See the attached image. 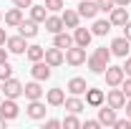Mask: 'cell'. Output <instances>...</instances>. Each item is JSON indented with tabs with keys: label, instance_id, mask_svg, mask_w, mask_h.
I'll return each instance as SVG.
<instances>
[{
	"label": "cell",
	"instance_id": "6da1fadb",
	"mask_svg": "<svg viewBox=\"0 0 131 129\" xmlns=\"http://www.w3.org/2000/svg\"><path fill=\"white\" fill-rule=\"evenodd\" d=\"M86 63H88V68H91V73L103 76V71L108 68V63H111V48H106V46L96 48L88 58H86Z\"/></svg>",
	"mask_w": 131,
	"mask_h": 129
},
{
	"label": "cell",
	"instance_id": "7a4b0ae2",
	"mask_svg": "<svg viewBox=\"0 0 131 129\" xmlns=\"http://www.w3.org/2000/svg\"><path fill=\"white\" fill-rule=\"evenodd\" d=\"M66 63L68 66H83L86 63V48L83 46H71V48H66Z\"/></svg>",
	"mask_w": 131,
	"mask_h": 129
},
{
	"label": "cell",
	"instance_id": "3957f363",
	"mask_svg": "<svg viewBox=\"0 0 131 129\" xmlns=\"http://www.w3.org/2000/svg\"><path fill=\"white\" fill-rule=\"evenodd\" d=\"M43 61L50 66V68H58V66L66 63V53L58 46H53V48H46V53H43Z\"/></svg>",
	"mask_w": 131,
	"mask_h": 129
},
{
	"label": "cell",
	"instance_id": "277c9868",
	"mask_svg": "<svg viewBox=\"0 0 131 129\" xmlns=\"http://www.w3.org/2000/svg\"><path fill=\"white\" fill-rule=\"evenodd\" d=\"M106 104L111 106V109H124L126 106V96H124V91H121V86H111V91L106 94Z\"/></svg>",
	"mask_w": 131,
	"mask_h": 129
},
{
	"label": "cell",
	"instance_id": "5b68a950",
	"mask_svg": "<svg viewBox=\"0 0 131 129\" xmlns=\"http://www.w3.org/2000/svg\"><path fill=\"white\" fill-rule=\"evenodd\" d=\"M18 114H20V106L15 104V99H3L0 101V116H5L8 122H13V119H18Z\"/></svg>",
	"mask_w": 131,
	"mask_h": 129
},
{
	"label": "cell",
	"instance_id": "8992f818",
	"mask_svg": "<svg viewBox=\"0 0 131 129\" xmlns=\"http://www.w3.org/2000/svg\"><path fill=\"white\" fill-rule=\"evenodd\" d=\"M103 76H106V86H121V81L126 79L124 68H121V66H111V63L103 71Z\"/></svg>",
	"mask_w": 131,
	"mask_h": 129
},
{
	"label": "cell",
	"instance_id": "52a82bcc",
	"mask_svg": "<svg viewBox=\"0 0 131 129\" xmlns=\"http://www.w3.org/2000/svg\"><path fill=\"white\" fill-rule=\"evenodd\" d=\"M3 94H5L8 99L23 96V84H20L18 79H13V76H10V79H5V81H3Z\"/></svg>",
	"mask_w": 131,
	"mask_h": 129
},
{
	"label": "cell",
	"instance_id": "ba28073f",
	"mask_svg": "<svg viewBox=\"0 0 131 129\" xmlns=\"http://www.w3.org/2000/svg\"><path fill=\"white\" fill-rule=\"evenodd\" d=\"M129 48H131V41L126 38V35H121V38H114V41H111V56L126 58V56H129Z\"/></svg>",
	"mask_w": 131,
	"mask_h": 129
},
{
	"label": "cell",
	"instance_id": "9c48e42d",
	"mask_svg": "<svg viewBox=\"0 0 131 129\" xmlns=\"http://www.w3.org/2000/svg\"><path fill=\"white\" fill-rule=\"evenodd\" d=\"M101 10H98V3L96 0H81V5H78V15L86 18V20H93Z\"/></svg>",
	"mask_w": 131,
	"mask_h": 129
},
{
	"label": "cell",
	"instance_id": "30bf717a",
	"mask_svg": "<svg viewBox=\"0 0 131 129\" xmlns=\"http://www.w3.org/2000/svg\"><path fill=\"white\" fill-rule=\"evenodd\" d=\"M116 119H118L116 116V109H111L108 104H101L98 106V122H101V127H114Z\"/></svg>",
	"mask_w": 131,
	"mask_h": 129
},
{
	"label": "cell",
	"instance_id": "8fae6325",
	"mask_svg": "<svg viewBox=\"0 0 131 129\" xmlns=\"http://www.w3.org/2000/svg\"><path fill=\"white\" fill-rule=\"evenodd\" d=\"M30 76H33L35 81H48V79H50V66L46 63V61H33Z\"/></svg>",
	"mask_w": 131,
	"mask_h": 129
},
{
	"label": "cell",
	"instance_id": "7c38bea8",
	"mask_svg": "<svg viewBox=\"0 0 131 129\" xmlns=\"http://www.w3.org/2000/svg\"><path fill=\"white\" fill-rule=\"evenodd\" d=\"M5 46L10 53H15V56H23L25 51H28V43H25V38L23 35H13V38H8L5 41Z\"/></svg>",
	"mask_w": 131,
	"mask_h": 129
},
{
	"label": "cell",
	"instance_id": "4fadbf2b",
	"mask_svg": "<svg viewBox=\"0 0 131 129\" xmlns=\"http://www.w3.org/2000/svg\"><path fill=\"white\" fill-rule=\"evenodd\" d=\"M111 25H118V28H124L126 25V20H129V8H124V5H116L114 10H111Z\"/></svg>",
	"mask_w": 131,
	"mask_h": 129
},
{
	"label": "cell",
	"instance_id": "5bb4252c",
	"mask_svg": "<svg viewBox=\"0 0 131 129\" xmlns=\"http://www.w3.org/2000/svg\"><path fill=\"white\" fill-rule=\"evenodd\" d=\"M103 101H106V94H103L101 89H91V86L86 89V104H88V106L98 109V106H101Z\"/></svg>",
	"mask_w": 131,
	"mask_h": 129
},
{
	"label": "cell",
	"instance_id": "9a60e30c",
	"mask_svg": "<svg viewBox=\"0 0 131 129\" xmlns=\"http://www.w3.org/2000/svg\"><path fill=\"white\" fill-rule=\"evenodd\" d=\"M91 38H93V33L88 31V28H73V43L76 46H83V48H88V43H91Z\"/></svg>",
	"mask_w": 131,
	"mask_h": 129
},
{
	"label": "cell",
	"instance_id": "2e32d148",
	"mask_svg": "<svg viewBox=\"0 0 131 129\" xmlns=\"http://www.w3.org/2000/svg\"><path fill=\"white\" fill-rule=\"evenodd\" d=\"M23 96L28 99V101H35V99H40V96H43L40 81H35V79H33L30 84H25V86H23Z\"/></svg>",
	"mask_w": 131,
	"mask_h": 129
},
{
	"label": "cell",
	"instance_id": "e0dca14e",
	"mask_svg": "<svg viewBox=\"0 0 131 129\" xmlns=\"http://www.w3.org/2000/svg\"><path fill=\"white\" fill-rule=\"evenodd\" d=\"M46 112H48V109H46V104H40V99L30 101L28 109H25V114H28L30 119H35V122H38V119H46Z\"/></svg>",
	"mask_w": 131,
	"mask_h": 129
},
{
	"label": "cell",
	"instance_id": "ac0fdd59",
	"mask_svg": "<svg viewBox=\"0 0 131 129\" xmlns=\"http://www.w3.org/2000/svg\"><path fill=\"white\" fill-rule=\"evenodd\" d=\"M18 31H20V35H23V38H35V35H38V23H35V20H25V18H23V20H20V25H18Z\"/></svg>",
	"mask_w": 131,
	"mask_h": 129
},
{
	"label": "cell",
	"instance_id": "d6986e66",
	"mask_svg": "<svg viewBox=\"0 0 131 129\" xmlns=\"http://www.w3.org/2000/svg\"><path fill=\"white\" fill-rule=\"evenodd\" d=\"M73 96H81V94H86V89H88V84H86V79H81V76H73V79L68 81V86H66Z\"/></svg>",
	"mask_w": 131,
	"mask_h": 129
},
{
	"label": "cell",
	"instance_id": "ffe728a7",
	"mask_svg": "<svg viewBox=\"0 0 131 129\" xmlns=\"http://www.w3.org/2000/svg\"><path fill=\"white\" fill-rule=\"evenodd\" d=\"M3 20H5V25L18 28V25H20V20H23V10H20V8H10V10L3 15Z\"/></svg>",
	"mask_w": 131,
	"mask_h": 129
},
{
	"label": "cell",
	"instance_id": "44dd1931",
	"mask_svg": "<svg viewBox=\"0 0 131 129\" xmlns=\"http://www.w3.org/2000/svg\"><path fill=\"white\" fill-rule=\"evenodd\" d=\"M43 25H46V31L53 33V35H56V33H61V31L66 28V25H63V18H61V15H48Z\"/></svg>",
	"mask_w": 131,
	"mask_h": 129
},
{
	"label": "cell",
	"instance_id": "7402d4cb",
	"mask_svg": "<svg viewBox=\"0 0 131 129\" xmlns=\"http://www.w3.org/2000/svg\"><path fill=\"white\" fill-rule=\"evenodd\" d=\"M46 101H48L50 106H63V101H66V91H63V89H48Z\"/></svg>",
	"mask_w": 131,
	"mask_h": 129
},
{
	"label": "cell",
	"instance_id": "603a6c76",
	"mask_svg": "<svg viewBox=\"0 0 131 129\" xmlns=\"http://www.w3.org/2000/svg\"><path fill=\"white\" fill-rule=\"evenodd\" d=\"M63 106L68 109V114H81L83 109H86V104H83V101H81L78 96H73V94H71V96H68V99L63 101Z\"/></svg>",
	"mask_w": 131,
	"mask_h": 129
},
{
	"label": "cell",
	"instance_id": "cb8c5ba5",
	"mask_svg": "<svg viewBox=\"0 0 131 129\" xmlns=\"http://www.w3.org/2000/svg\"><path fill=\"white\" fill-rule=\"evenodd\" d=\"M53 46H58V48H61V51L71 48V46H73V35H68V33H66V31L56 33V35H53Z\"/></svg>",
	"mask_w": 131,
	"mask_h": 129
},
{
	"label": "cell",
	"instance_id": "d4e9b609",
	"mask_svg": "<svg viewBox=\"0 0 131 129\" xmlns=\"http://www.w3.org/2000/svg\"><path fill=\"white\" fill-rule=\"evenodd\" d=\"M61 18H63V25H66V28H78V23H81L78 10H68V8H66Z\"/></svg>",
	"mask_w": 131,
	"mask_h": 129
},
{
	"label": "cell",
	"instance_id": "484cf974",
	"mask_svg": "<svg viewBox=\"0 0 131 129\" xmlns=\"http://www.w3.org/2000/svg\"><path fill=\"white\" fill-rule=\"evenodd\" d=\"M111 20H93V28H91V33L93 35H108L111 33Z\"/></svg>",
	"mask_w": 131,
	"mask_h": 129
},
{
	"label": "cell",
	"instance_id": "4316f807",
	"mask_svg": "<svg viewBox=\"0 0 131 129\" xmlns=\"http://www.w3.org/2000/svg\"><path fill=\"white\" fill-rule=\"evenodd\" d=\"M30 18L35 20V23H46L48 8H46V5H30Z\"/></svg>",
	"mask_w": 131,
	"mask_h": 129
},
{
	"label": "cell",
	"instance_id": "83f0119b",
	"mask_svg": "<svg viewBox=\"0 0 131 129\" xmlns=\"http://www.w3.org/2000/svg\"><path fill=\"white\" fill-rule=\"evenodd\" d=\"M43 53H46V48L43 46H28V51H25V56H28V61H43Z\"/></svg>",
	"mask_w": 131,
	"mask_h": 129
},
{
	"label": "cell",
	"instance_id": "f1b7e54d",
	"mask_svg": "<svg viewBox=\"0 0 131 129\" xmlns=\"http://www.w3.org/2000/svg\"><path fill=\"white\" fill-rule=\"evenodd\" d=\"M61 124H63L66 129H78V127H81V119H78V114H68Z\"/></svg>",
	"mask_w": 131,
	"mask_h": 129
},
{
	"label": "cell",
	"instance_id": "f546056e",
	"mask_svg": "<svg viewBox=\"0 0 131 129\" xmlns=\"http://www.w3.org/2000/svg\"><path fill=\"white\" fill-rule=\"evenodd\" d=\"M43 5L48 8V13H58V10H63V0H43Z\"/></svg>",
	"mask_w": 131,
	"mask_h": 129
},
{
	"label": "cell",
	"instance_id": "4dcf8cb0",
	"mask_svg": "<svg viewBox=\"0 0 131 129\" xmlns=\"http://www.w3.org/2000/svg\"><path fill=\"white\" fill-rule=\"evenodd\" d=\"M10 76H13V66L8 63V61H5V63H0V81L10 79Z\"/></svg>",
	"mask_w": 131,
	"mask_h": 129
},
{
	"label": "cell",
	"instance_id": "1f68e13d",
	"mask_svg": "<svg viewBox=\"0 0 131 129\" xmlns=\"http://www.w3.org/2000/svg\"><path fill=\"white\" fill-rule=\"evenodd\" d=\"M96 3H98V10H103V13H111V10L116 8L114 0H96Z\"/></svg>",
	"mask_w": 131,
	"mask_h": 129
},
{
	"label": "cell",
	"instance_id": "d6a6232c",
	"mask_svg": "<svg viewBox=\"0 0 131 129\" xmlns=\"http://www.w3.org/2000/svg\"><path fill=\"white\" fill-rule=\"evenodd\" d=\"M121 91H124L126 99H131V76H126V79L121 81Z\"/></svg>",
	"mask_w": 131,
	"mask_h": 129
},
{
	"label": "cell",
	"instance_id": "836d02e7",
	"mask_svg": "<svg viewBox=\"0 0 131 129\" xmlns=\"http://www.w3.org/2000/svg\"><path fill=\"white\" fill-rule=\"evenodd\" d=\"M114 127L116 129H131V119H129V116H126V119H116Z\"/></svg>",
	"mask_w": 131,
	"mask_h": 129
},
{
	"label": "cell",
	"instance_id": "e575fe53",
	"mask_svg": "<svg viewBox=\"0 0 131 129\" xmlns=\"http://www.w3.org/2000/svg\"><path fill=\"white\" fill-rule=\"evenodd\" d=\"M83 129H98L101 127V122H98V119H88V122H86V124H81Z\"/></svg>",
	"mask_w": 131,
	"mask_h": 129
},
{
	"label": "cell",
	"instance_id": "d590c367",
	"mask_svg": "<svg viewBox=\"0 0 131 129\" xmlns=\"http://www.w3.org/2000/svg\"><path fill=\"white\" fill-rule=\"evenodd\" d=\"M13 5L23 10V8H30V5H33V0H13Z\"/></svg>",
	"mask_w": 131,
	"mask_h": 129
},
{
	"label": "cell",
	"instance_id": "8d00e7d4",
	"mask_svg": "<svg viewBox=\"0 0 131 129\" xmlns=\"http://www.w3.org/2000/svg\"><path fill=\"white\" fill-rule=\"evenodd\" d=\"M58 127H63L58 119H48V122H46V129H58Z\"/></svg>",
	"mask_w": 131,
	"mask_h": 129
},
{
	"label": "cell",
	"instance_id": "74e56055",
	"mask_svg": "<svg viewBox=\"0 0 131 129\" xmlns=\"http://www.w3.org/2000/svg\"><path fill=\"white\" fill-rule=\"evenodd\" d=\"M121 68H124V73H126V76H131V58H129V56H126V61H124Z\"/></svg>",
	"mask_w": 131,
	"mask_h": 129
},
{
	"label": "cell",
	"instance_id": "f35d334b",
	"mask_svg": "<svg viewBox=\"0 0 131 129\" xmlns=\"http://www.w3.org/2000/svg\"><path fill=\"white\" fill-rule=\"evenodd\" d=\"M8 53H10V51H8V48H3V46H0V63H5V61H8Z\"/></svg>",
	"mask_w": 131,
	"mask_h": 129
},
{
	"label": "cell",
	"instance_id": "ab89813d",
	"mask_svg": "<svg viewBox=\"0 0 131 129\" xmlns=\"http://www.w3.org/2000/svg\"><path fill=\"white\" fill-rule=\"evenodd\" d=\"M124 35L131 41V20H126V25H124Z\"/></svg>",
	"mask_w": 131,
	"mask_h": 129
},
{
	"label": "cell",
	"instance_id": "60d3db41",
	"mask_svg": "<svg viewBox=\"0 0 131 129\" xmlns=\"http://www.w3.org/2000/svg\"><path fill=\"white\" fill-rule=\"evenodd\" d=\"M124 109H126V116L131 119V99H126V106H124Z\"/></svg>",
	"mask_w": 131,
	"mask_h": 129
},
{
	"label": "cell",
	"instance_id": "b9f144b4",
	"mask_svg": "<svg viewBox=\"0 0 131 129\" xmlns=\"http://www.w3.org/2000/svg\"><path fill=\"white\" fill-rule=\"evenodd\" d=\"M5 41H8V38H5V31L0 28V46H5Z\"/></svg>",
	"mask_w": 131,
	"mask_h": 129
},
{
	"label": "cell",
	"instance_id": "7bdbcfd3",
	"mask_svg": "<svg viewBox=\"0 0 131 129\" xmlns=\"http://www.w3.org/2000/svg\"><path fill=\"white\" fill-rule=\"evenodd\" d=\"M114 3H116V5H124V8H129V3H131V0H114Z\"/></svg>",
	"mask_w": 131,
	"mask_h": 129
},
{
	"label": "cell",
	"instance_id": "ee69618b",
	"mask_svg": "<svg viewBox=\"0 0 131 129\" xmlns=\"http://www.w3.org/2000/svg\"><path fill=\"white\" fill-rule=\"evenodd\" d=\"M5 124H8V119H5V116H0V129L5 127Z\"/></svg>",
	"mask_w": 131,
	"mask_h": 129
},
{
	"label": "cell",
	"instance_id": "f6af8a7d",
	"mask_svg": "<svg viewBox=\"0 0 131 129\" xmlns=\"http://www.w3.org/2000/svg\"><path fill=\"white\" fill-rule=\"evenodd\" d=\"M0 91H3V81H0Z\"/></svg>",
	"mask_w": 131,
	"mask_h": 129
},
{
	"label": "cell",
	"instance_id": "bcb514c9",
	"mask_svg": "<svg viewBox=\"0 0 131 129\" xmlns=\"http://www.w3.org/2000/svg\"><path fill=\"white\" fill-rule=\"evenodd\" d=\"M0 20H3V13H0Z\"/></svg>",
	"mask_w": 131,
	"mask_h": 129
}]
</instances>
